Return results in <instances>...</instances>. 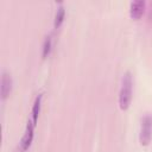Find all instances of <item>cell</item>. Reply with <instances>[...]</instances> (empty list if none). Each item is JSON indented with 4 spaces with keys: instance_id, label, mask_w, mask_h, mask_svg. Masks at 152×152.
Segmentation results:
<instances>
[{
    "instance_id": "obj_1",
    "label": "cell",
    "mask_w": 152,
    "mask_h": 152,
    "mask_svg": "<svg viewBox=\"0 0 152 152\" xmlns=\"http://www.w3.org/2000/svg\"><path fill=\"white\" fill-rule=\"evenodd\" d=\"M133 94V78L129 71H126L121 80V88L119 93V106L122 110H126L132 101Z\"/></svg>"
},
{
    "instance_id": "obj_2",
    "label": "cell",
    "mask_w": 152,
    "mask_h": 152,
    "mask_svg": "<svg viewBox=\"0 0 152 152\" xmlns=\"http://www.w3.org/2000/svg\"><path fill=\"white\" fill-rule=\"evenodd\" d=\"M152 139V115L145 114L140 121L139 142L141 146H147Z\"/></svg>"
},
{
    "instance_id": "obj_3",
    "label": "cell",
    "mask_w": 152,
    "mask_h": 152,
    "mask_svg": "<svg viewBox=\"0 0 152 152\" xmlns=\"http://www.w3.org/2000/svg\"><path fill=\"white\" fill-rule=\"evenodd\" d=\"M34 124L32 121H28L27 122V126H26V131L24 133V137L21 139V142H20V147L23 151H26L31 142H32V139H33V132H34Z\"/></svg>"
},
{
    "instance_id": "obj_4",
    "label": "cell",
    "mask_w": 152,
    "mask_h": 152,
    "mask_svg": "<svg viewBox=\"0 0 152 152\" xmlns=\"http://www.w3.org/2000/svg\"><path fill=\"white\" fill-rule=\"evenodd\" d=\"M11 89H12L11 75L7 74L6 71H2V75H1V97H2V100H5L8 96V94L11 93Z\"/></svg>"
},
{
    "instance_id": "obj_5",
    "label": "cell",
    "mask_w": 152,
    "mask_h": 152,
    "mask_svg": "<svg viewBox=\"0 0 152 152\" xmlns=\"http://www.w3.org/2000/svg\"><path fill=\"white\" fill-rule=\"evenodd\" d=\"M145 11V1L142 0H138V1H133L131 2L129 6V14L133 19H139Z\"/></svg>"
},
{
    "instance_id": "obj_6",
    "label": "cell",
    "mask_w": 152,
    "mask_h": 152,
    "mask_svg": "<svg viewBox=\"0 0 152 152\" xmlns=\"http://www.w3.org/2000/svg\"><path fill=\"white\" fill-rule=\"evenodd\" d=\"M40 103H42V94H38V96L34 100L33 107H32V122L36 125L38 120V115L40 113Z\"/></svg>"
},
{
    "instance_id": "obj_7",
    "label": "cell",
    "mask_w": 152,
    "mask_h": 152,
    "mask_svg": "<svg viewBox=\"0 0 152 152\" xmlns=\"http://www.w3.org/2000/svg\"><path fill=\"white\" fill-rule=\"evenodd\" d=\"M64 15H65V11H64V7L61 5L57 8V12H56V15H55V21H53L55 28H58L62 25V23L64 20Z\"/></svg>"
},
{
    "instance_id": "obj_8",
    "label": "cell",
    "mask_w": 152,
    "mask_h": 152,
    "mask_svg": "<svg viewBox=\"0 0 152 152\" xmlns=\"http://www.w3.org/2000/svg\"><path fill=\"white\" fill-rule=\"evenodd\" d=\"M51 51V37H45L44 44H43V58H46Z\"/></svg>"
}]
</instances>
